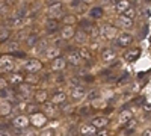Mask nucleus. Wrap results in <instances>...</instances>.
Wrapping results in <instances>:
<instances>
[{"label": "nucleus", "instance_id": "1", "mask_svg": "<svg viewBox=\"0 0 151 136\" xmlns=\"http://www.w3.org/2000/svg\"><path fill=\"white\" fill-rule=\"evenodd\" d=\"M47 15L48 18H55V20H59V18H64V6L62 3H55V5H50L48 9H47Z\"/></svg>", "mask_w": 151, "mask_h": 136}, {"label": "nucleus", "instance_id": "2", "mask_svg": "<svg viewBox=\"0 0 151 136\" xmlns=\"http://www.w3.org/2000/svg\"><path fill=\"white\" fill-rule=\"evenodd\" d=\"M24 70L27 71V74H36V73H40L42 70V64H41L40 59L32 58V59H29L27 62L24 64Z\"/></svg>", "mask_w": 151, "mask_h": 136}, {"label": "nucleus", "instance_id": "3", "mask_svg": "<svg viewBox=\"0 0 151 136\" xmlns=\"http://www.w3.org/2000/svg\"><path fill=\"white\" fill-rule=\"evenodd\" d=\"M101 29V36H104V40L107 41H112V40H116L119 33H118V29L115 26H110V24H106V26L100 27Z\"/></svg>", "mask_w": 151, "mask_h": 136}, {"label": "nucleus", "instance_id": "4", "mask_svg": "<svg viewBox=\"0 0 151 136\" xmlns=\"http://www.w3.org/2000/svg\"><path fill=\"white\" fill-rule=\"evenodd\" d=\"M48 122V118L44 112H38L35 115H30V124L33 127H38V129H42L45 124Z\"/></svg>", "mask_w": 151, "mask_h": 136}, {"label": "nucleus", "instance_id": "5", "mask_svg": "<svg viewBox=\"0 0 151 136\" xmlns=\"http://www.w3.org/2000/svg\"><path fill=\"white\" fill-rule=\"evenodd\" d=\"M14 68H15V64L12 60L11 55H3L2 59H0V70H2V73H12Z\"/></svg>", "mask_w": 151, "mask_h": 136}, {"label": "nucleus", "instance_id": "6", "mask_svg": "<svg viewBox=\"0 0 151 136\" xmlns=\"http://www.w3.org/2000/svg\"><path fill=\"white\" fill-rule=\"evenodd\" d=\"M133 35L130 33V32H121L119 33V36L116 38V45L118 47H129L130 44H133Z\"/></svg>", "mask_w": 151, "mask_h": 136}, {"label": "nucleus", "instance_id": "7", "mask_svg": "<svg viewBox=\"0 0 151 136\" xmlns=\"http://www.w3.org/2000/svg\"><path fill=\"white\" fill-rule=\"evenodd\" d=\"M12 126L14 129H27L30 126V118L26 115H17L12 119Z\"/></svg>", "mask_w": 151, "mask_h": 136}, {"label": "nucleus", "instance_id": "8", "mask_svg": "<svg viewBox=\"0 0 151 136\" xmlns=\"http://www.w3.org/2000/svg\"><path fill=\"white\" fill-rule=\"evenodd\" d=\"M76 32L77 30L74 29V26H62L60 30H59V36H60L62 41H68V40L76 36Z\"/></svg>", "mask_w": 151, "mask_h": 136}, {"label": "nucleus", "instance_id": "9", "mask_svg": "<svg viewBox=\"0 0 151 136\" xmlns=\"http://www.w3.org/2000/svg\"><path fill=\"white\" fill-rule=\"evenodd\" d=\"M100 58H101L103 62L109 64V62H113V60L116 59V52L113 50L112 47H106L101 50V53H100Z\"/></svg>", "mask_w": 151, "mask_h": 136}, {"label": "nucleus", "instance_id": "10", "mask_svg": "<svg viewBox=\"0 0 151 136\" xmlns=\"http://www.w3.org/2000/svg\"><path fill=\"white\" fill-rule=\"evenodd\" d=\"M67 64H68L67 59L62 58V56H59V58H56V59L52 60V71H55V73H62V71L65 70Z\"/></svg>", "mask_w": 151, "mask_h": 136}, {"label": "nucleus", "instance_id": "11", "mask_svg": "<svg viewBox=\"0 0 151 136\" xmlns=\"http://www.w3.org/2000/svg\"><path fill=\"white\" fill-rule=\"evenodd\" d=\"M141 56V48H129L127 52L124 53V59H125V62H134V60H137Z\"/></svg>", "mask_w": 151, "mask_h": 136}, {"label": "nucleus", "instance_id": "12", "mask_svg": "<svg viewBox=\"0 0 151 136\" xmlns=\"http://www.w3.org/2000/svg\"><path fill=\"white\" fill-rule=\"evenodd\" d=\"M82 56H80V53H79V50H76V52H70L68 55H67V62L70 64V65H73V67H79L80 64H82Z\"/></svg>", "mask_w": 151, "mask_h": 136}, {"label": "nucleus", "instance_id": "13", "mask_svg": "<svg viewBox=\"0 0 151 136\" xmlns=\"http://www.w3.org/2000/svg\"><path fill=\"white\" fill-rule=\"evenodd\" d=\"M60 27H59V20H55V18H48L45 21V32L47 33H55V32H59Z\"/></svg>", "mask_w": 151, "mask_h": 136}, {"label": "nucleus", "instance_id": "14", "mask_svg": "<svg viewBox=\"0 0 151 136\" xmlns=\"http://www.w3.org/2000/svg\"><path fill=\"white\" fill-rule=\"evenodd\" d=\"M44 56H45L47 59H50V60H53V59H56V58H59V56H60V48H59V47H56V45L48 47V48H45Z\"/></svg>", "mask_w": 151, "mask_h": 136}, {"label": "nucleus", "instance_id": "15", "mask_svg": "<svg viewBox=\"0 0 151 136\" xmlns=\"http://www.w3.org/2000/svg\"><path fill=\"white\" fill-rule=\"evenodd\" d=\"M70 95H71V98L74 101H79V100H82V98L86 95V92H85V89L82 88V86H73Z\"/></svg>", "mask_w": 151, "mask_h": 136}, {"label": "nucleus", "instance_id": "16", "mask_svg": "<svg viewBox=\"0 0 151 136\" xmlns=\"http://www.w3.org/2000/svg\"><path fill=\"white\" fill-rule=\"evenodd\" d=\"M133 119V114H132V110H129V109H125V110H122V112L119 114V117H118V122L121 126H125V124H129V122Z\"/></svg>", "mask_w": 151, "mask_h": 136}, {"label": "nucleus", "instance_id": "17", "mask_svg": "<svg viewBox=\"0 0 151 136\" xmlns=\"http://www.w3.org/2000/svg\"><path fill=\"white\" fill-rule=\"evenodd\" d=\"M91 124L95 126L97 129H104L109 124V118L107 117H95V118L91 119Z\"/></svg>", "mask_w": 151, "mask_h": 136}, {"label": "nucleus", "instance_id": "18", "mask_svg": "<svg viewBox=\"0 0 151 136\" xmlns=\"http://www.w3.org/2000/svg\"><path fill=\"white\" fill-rule=\"evenodd\" d=\"M103 14H104V9L101 6H94L88 11V15L91 17V20H100L103 17Z\"/></svg>", "mask_w": 151, "mask_h": 136}, {"label": "nucleus", "instance_id": "19", "mask_svg": "<svg viewBox=\"0 0 151 136\" xmlns=\"http://www.w3.org/2000/svg\"><path fill=\"white\" fill-rule=\"evenodd\" d=\"M11 112H12V104H11L8 100L2 98V104H0V115L6 117V115H9Z\"/></svg>", "mask_w": 151, "mask_h": 136}, {"label": "nucleus", "instance_id": "20", "mask_svg": "<svg viewBox=\"0 0 151 136\" xmlns=\"http://www.w3.org/2000/svg\"><path fill=\"white\" fill-rule=\"evenodd\" d=\"M24 80H26V77H24L21 73H12L9 76V82L14 83V85H23Z\"/></svg>", "mask_w": 151, "mask_h": 136}, {"label": "nucleus", "instance_id": "21", "mask_svg": "<svg viewBox=\"0 0 151 136\" xmlns=\"http://www.w3.org/2000/svg\"><path fill=\"white\" fill-rule=\"evenodd\" d=\"M52 101H53L55 104H58V106L64 104V103L67 101V94H65V92H56V94H53Z\"/></svg>", "mask_w": 151, "mask_h": 136}, {"label": "nucleus", "instance_id": "22", "mask_svg": "<svg viewBox=\"0 0 151 136\" xmlns=\"http://www.w3.org/2000/svg\"><path fill=\"white\" fill-rule=\"evenodd\" d=\"M132 5H130V2L129 0H121V2L115 6V11H116V14H119V15H122L125 11H127L129 8H130Z\"/></svg>", "mask_w": 151, "mask_h": 136}, {"label": "nucleus", "instance_id": "23", "mask_svg": "<svg viewBox=\"0 0 151 136\" xmlns=\"http://www.w3.org/2000/svg\"><path fill=\"white\" fill-rule=\"evenodd\" d=\"M77 21H79V20H77V15H74V14H65L64 18H62L64 26H74Z\"/></svg>", "mask_w": 151, "mask_h": 136}, {"label": "nucleus", "instance_id": "24", "mask_svg": "<svg viewBox=\"0 0 151 136\" xmlns=\"http://www.w3.org/2000/svg\"><path fill=\"white\" fill-rule=\"evenodd\" d=\"M35 100H36V103H47V100H48V92L44 91V89L36 91V92H35Z\"/></svg>", "mask_w": 151, "mask_h": 136}, {"label": "nucleus", "instance_id": "25", "mask_svg": "<svg viewBox=\"0 0 151 136\" xmlns=\"http://www.w3.org/2000/svg\"><path fill=\"white\" fill-rule=\"evenodd\" d=\"M88 36H89V35H88L83 29H80V30L76 32L74 38H76V42H77V44H85V42L88 41Z\"/></svg>", "mask_w": 151, "mask_h": 136}, {"label": "nucleus", "instance_id": "26", "mask_svg": "<svg viewBox=\"0 0 151 136\" xmlns=\"http://www.w3.org/2000/svg\"><path fill=\"white\" fill-rule=\"evenodd\" d=\"M38 42H40V35H36V33H32V35H29L27 38H26V44H27V47H30V48L36 47Z\"/></svg>", "mask_w": 151, "mask_h": 136}, {"label": "nucleus", "instance_id": "27", "mask_svg": "<svg viewBox=\"0 0 151 136\" xmlns=\"http://www.w3.org/2000/svg\"><path fill=\"white\" fill-rule=\"evenodd\" d=\"M97 127L92 126V124H85L80 127V135H95L97 133Z\"/></svg>", "mask_w": 151, "mask_h": 136}, {"label": "nucleus", "instance_id": "28", "mask_svg": "<svg viewBox=\"0 0 151 136\" xmlns=\"http://www.w3.org/2000/svg\"><path fill=\"white\" fill-rule=\"evenodd\" d=\"M20 50V42L18 41H11L8 42V47H6V53L11 55V53H15Z\"/></svg>", "mask_w": 151, "mask_h": 136}, {"label": "nucleus", "instance_id": "29", "mask_svg": "<svg viewBox=\"0 0 151 136\" xmlns=\"http://www.w3.org/2000/svg\"><path fill=\"white\" fill-rule=\"evenodd\" d=\"M119 23H121V26L124 27V29H130V27H133V20L132 18H127V17H124V15H119Z\"/></svg>", "mask_w": 151, "mask_h": 136}, {"label": "nucleus", "instance_id": "30", "mask_svg": "<svg viewBox=\"0 0 151 136\" xmlns=\"http://www.w3.org/2000/svg\"><path fill=\"white\" fill-rule=\"evenodd\" d=\"M40 76H38V74H27L26 76V80H24V83H27V85H38L40 83Z\"/></svg>", "mask_w": 151, "mask_h": 136}, {"label": "nucleus", "instance_id": "31", "mask_svg": "<svg viewBox=\"0 0 151 136\" xmlns=\"http://www.w3.org/2000/svg\"><path fill=\"white\" fill-rule=\"evenodd\" d=\"M56 106L53 101H50V103H44V114L45 115H53L55 114V110H56Z\"/></svg>", "mask_w": 151, "mask_h": 136}, {"label": "nucleus", "instance_id": "32", "mask_svg": "<svg viewBox=\"0 0 151 136\" xmlns=\"http://www.w3.org/2000/svg\"><path fill=\"white\" fill-rule=\"evenodd\" d=\"M79 53H80V56H82L83 60H89L92 58V53H91V50L88 47H80L79 48Z\"/></svg>", "mask_w": 151, "mask_h": 136}, {"label": "nucleus", "instance_id": "33", "mask_svg": "<svg viewBox=\"0 0 151 136\" xmlns=\"http://www.w3.org/2000/svg\"><path fill=\"white\" fill-rule=\"evenodd\" d=\"M9 36H11V29L2 26V29H0V42H5Z\"/></svg>", "mask_w": 151, "mask_h": 136}, {"label": "nucleus", "instance_id": "34", "mask_svg": "<svg viewBox=\"0 0 151 136\" xmlns=\"http://www.w3.org/2000/svg\"><path fill=\"white\" fill-rule=\"evenodd\" d=\"M122 15H124V17H127V18H132V20H134V17H136V9H134L133 6H130L127 11L124 12Z\"/></svg>", "mask_w": 151, "mask_h": 136}, {"label": "nucleus", "instance_id": "35", "mask_svg": "<svg viewBox=\"0 0 151 136\" xmlns=\"http://www.w3.org/2000/svg\"><path fill=\"white\" fill-rule=\"evenodd\" d=\"M26 110H27V112L30 114V115H35V114H38V112H40V109H38V106L36 104H27V107H26Z\"/></svg>", "mask_w": 151, "mask_h": 136}, {"label": "nucleus", "instance_id": "36", "mask_svg": "<svg viewBox=\"0 0 151 136\" xmlns=\"http://www.w3.org/2000/svg\"><path fill=\"white\" fill-rule=\"evenodd\" d=\"M41 136H55V130L53 129H42Z\"/></svg>", "mask_w": 151, "mask_h": 136}, {"label": "nucleus", "instance_id": "37", "mask_svg": "<svg viewBox=\"0 0 151 136\" xmlns=\"http://www.w3.org/2000/svg\"><path fill=\"white\" fill-rule=\"evenodd\" d=\"M76 9H77V12H79V14H85V12H88V9H86V3L85 2H82L77 8H76Z\"/></svg>", "mask_w": 151, "mask_h": 136}, {"label": "nucleus", "instance_id": "38", "mask_svg": "<svg viewBox=\"0 0 151 136\" xmlns=\"http://www.w3.org/2000/svg\"><path fill=\"white\" fill-rule=\"evenodd\" d=\"M95 136H109V130L106 127L104 129H98L97 133H95Z\"/></svg>", "mask_w": 151, "mask_h": 136}, {"label": "nucleus", "instance_id": "39", "mask_svg": "<svg viewBox=\"0 0 151 136\" xmlns=\"http://www.w3.org/2000/svg\"><path fill=\"white\" fill-rule=\"evenodd\" d=\"M134 126H136V119H134V118H133V119L129 122V124H125V127H127V129H129V127H134ZM133 130H134V129H130L127 133H130V132H133Z\"/></svg>", "mask_w": 151, "mask_h": 136}, {"label": "nucleus", "instance_id": "40", "mask_svg": "<svg viewBox=\"0 0 151 136\" xmlns=\"http://www.w3.org/2000/svg\"><path fill=\"white\" fill-rule=\"evenodd\" d=\"M0 88H2V91H5V88H8V82H6L5 77L0 79Z\"/></svg>", "mask_w": 151, "mask_h": 136}, {"label": "nucleus", "instance_id": "41", "mask_svg": "<svg viewBox=\"0 0 151 136\" xmlns=\"http://www.w3.org/2000/svg\"><path fill=\"white\" fill-rule=\"evenodd\" d=\"M142 109L145 110V112H151V103H144Z\"/></svg>", "mask_w": 151, "mask_h": 136}, {"label": "nucleus", "instance_id": "42", "mask_svg": "<svg viewBox=\"0 0 151 136\" xmlns=\"http://www.w3.org/2000/svg\"><path fill=\"white\" fill-rule=\"evenodd\" d=\"M142 136H151V127H150V129H145V130L142 132Z\"/></svg>", "mask_w": 151, "mask_h": 136}, {"label": "nucleus", "instance_id": "43", "mask_svg": "<svg viewBox=\"0 0 151 136\" xmlns=\"http://www.w3.org/2000/svg\"><path fill=\"white\" fill-rule=\"evenodd\" d=\"M24 136H38V135H36V133H35L33 130H30V132H27V133L24 135Z\"/></svg>", "mask_w": 151, "mask_h": 136}, {"label": "nucleus", "instance_id": "44", "mask_svg": "<svg viewBox=\"0 0 151 136\" xmlns=\"http://www.w3.org/2000/svg\"><path fill=\"white\" fill-rule=\"evenodd\" d=\"M60 2V0H48V6L50 5H55V3H59Z\"/></svg>", "mask_w": 151, "mask_h": 136}, {"label": "nucleus", "instance_id": "45", "mask_svg": "<svg viewBox=\"0 0 151 136\" xmlns=\"http://www.w3.org/2000/svg\"><path fill=\"white\" fill-rule=\"evenodd\" d=\"M109 2H110L112 5H115V6H116V5H118V3L121 2V0H109Z\"/></svg>", "mask_w": 151, "mask_h": 136}, {"label": "nucleus", "instance_id": "46", "mask_svg": "<svg viewBox=\"0 0 151 136\" xmlns=\"http://www.w3.org/2000/svg\"><path fill=\"white\" fill-rule=\"evenodd\" d=\"M2 136H5V133H2Z\"/></svg>", "mask_w": 151, "mask_h": 136}]
</instances>
